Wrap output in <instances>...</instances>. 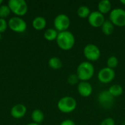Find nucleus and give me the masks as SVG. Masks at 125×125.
<instances>
[{"label":"nucleus","mask_w":125,"mask_h":125,"mask_svg":"<svg viewBox=\"0 0 125 125\" xmlns=\"http://www.w3.org/2000/svg\"><path fill=\"white\" fill-rule=\"evenodd\" d=\"M56 41L60 49L63 51H70L75 45V38L74 34L67 30L59 32Z\"/></svg>","instance_id":"1"},{"label":"nucleus","mask_w":125,"mask_h":125,"mask_svg":"<svg viewBox=\"0 0 125 125\" xmlns=\"http://www.w3.org/2000/svg\"><path fill=\"white\" fill-rule=\"evenodd\" d=\"M109 20L115 26H125V10L122 8L112 9L109 13Z\"/></svg>","instance_id":"6"},{"label":"nucleus","mask_w":125,"mask_h":125,"mask_svg":"<svg viewBox=\"0 0 125 125\" xmlns=\"http://www.w3.org/2000/svg\"><path fill=\"white\" fill-rule=\"evenodd\" d=\"M119 59L116 56H111L108 58L106 64H107V67L114 70V68L117 67V66L119 65Z\"/></svg>","instance_id":"22"},{"label":"nucleus","mask_w":125,"mask_h":125,"mask_svg":"<svg viewBox=\"0 0 125 125\" xmlns=\"http://www.w3.org/2000/svg\"><path fill=\"white\" fill-rule=\"evenodd\" d=\"M99 105L103 108H111L114 104V97L111 94L108 90H103L100 92L97 97Z\"/></svg>","instance_id":"9"},{"label":"nucleus","mask_w":125,"mask_h":125,"mask_svg":"<svg viewBox=\"0 0 125 125\" xmlns=\"http://www.w3.org/2000/svg\"><path fill=\"white\" fill-rule=\"evenodd\" d=\"M102 32L106 35V36H110L111 35L115 29V26L112 23V22L108 19V20H105V22L103 23V24L102 25V26L100 27Z\"/></svg>","instance_id":"16"},{"label":"nucleus","mask_w":125,"mask_h":125,"mask_svg":"<svg viewBox=\"0 0 125 125\" xmlns=\"http://www.w3.org/2000/svg\"><path fill=\"white\" fill-rule=\"evenodd\" d=\"M94 67L92 62L84 61L81 62L76 69V75L80 81H89L94 75Z\"/></svg>","instance_id":"2"},{"label":"nucleus","mask_w":125,"mask_h":125,"mask_svg":"<svg viewBox=\"0 0 125 125\" xmlns=\"http://www.w3.org/2000/svg\"><path fill=\"white\" fill-rule=\"evenodd\" d=\"M80 82V80L78 77V75H76V73L74 74H70L68 77H67V83L70 85H78V83Z\"/></svg>","instance_id":"24"},{"label":"nucleus","mask_w":125,"mask_h":125,"mask_svg":"<svg viewBox=\"0 0 125 125\" xmlns=\"http://www.w3.org/2000/svg\"><path fill=\"white\" fill-rule=\"evenodd\" d=\"M2 4H3V0H0V6L2 5Z\"/></svg>","instance_id":"30"},{"label":"nucleus","mask_w":125,"mask_h":125,"mask_svg":"<svg viewBox=\"0 0 125 125\" xmlns=\"http://www.w3.org/2000/svg\"><path fill=\"white\" fill-rule=\"evenodd\" d=\"M53 26L58 32L67 31L70 26V19L66 14H59L53 20Z\"/></svg>","instance_id":"7"},{"label":"nucleus","mask_w":125,"mask_h":125,"mask_svg":"<svg viewBox=\"0 0 125 125\" xmlns=\"http://www.w3.org/2000/svg\"><path fill=\"white\" fill-rule=\"evenodd\" d=\"M120 3L122 4L123 5H125V0H121L120 1Z\"/></svg>","instance_id":"28"},{"label":"nucleus","mask_w":125,"mask_h":125,"mask_svg":"<svg viewBox=\"0 0 125 125\" xmlns=\"http://www.w3.org/2000/svg\"><path fill=\"white\" fill-rule=\"evenodd\" d=\"M100 125H116L115 120L111 117H108L104 119Z\"/></svg>","instance_id":"26"},{"label":"nucleus","mask_w":125,"mask_h":125,"mask_svg":"<svg viewBox=\"0 0 125 125\" xmlns=\"http://www.w3.org/2000/svg\"><path fill=\"white\" fill-rule=\"evenodd\" d=\"M112 10V4L109 0H102L99 1L97 5V11L102 13L103 15H105L110 13Z\"/></svg>","instance_id":"14"},{"label":"nucleus","mask_w":125,"mask_h":125,"mask_svg":"<svg viewBox=\"0 0 125 125\" xmlns=\"http://www.w3.org/2000/svg\"><path fill=\"white\" fill-rule=\"evenodd\" d=\"M92 12L90 8L85 5L80 6L77 10V15L80 18H88L90 13Z\"/></svg>","instance_id":"20"},{"label":"nucleus","mask_w":125,"mask_h":125,"mask_svg":"<svg viewBox=\"0 0 125 125\" xmlns=\"http://www.w3.org/2000/svg\"><path fill=\"white\" fill-rule=\"evenodd\" d=\"M1 34H0V40H1Z\"/></svg>","instance_id":"32"},{"label":"nucleus","mask_w":125,"mask_h":125,"mask_svg":"<svg viewBox=\"0 0 125 125\" xmlns=\"http://www.w3.org/2000/svg\"><path fill=\"white\" fill-rule=\"evenodd\" d=\"M122 125H125V120L123 122H122Z\"/></svg>","instance_id":"31"},{"label":"nucleus","mask_w":125,"mask_h":125,"mask_svg":"<svg viewBox=\"0 0 125 125\" xmlns=\"http://www.w3.org/2000/svg\"><path fill=\"white\" fill-rule=\"evenodd\" d=\"M89 24L94 28H100L105 22V16L100 12L92 11L87 18Z\"/></svg>","instance_id":"11"},{"label":"nucleus","mask_w":125,"mask_h":125,"mask_svg":"<svg viewBox=\"0 0 125 125\" xmlns=\"http://www.w3.org/2000/svg\"><path fill=\"white\" fill-rule=\"evenodd\" d=\"M47 21L45 18L42 16H37L35 17L31 23L33 28L37 31H40L44 29L46 27Z\"/></svg>","instance_id":"15"},{"label":"nucleus","mask_w":125,"mask_h":125,"mask_svg":"<svg viewBox=\"0 0 125 125\" xmlns=\"http://www.w3.org/2000/svg\"><path fill=\"white\" fill-rule=\"evenodd\" d=\"M116 77V73L114 70L108 67H103L97 73V79L102 83H109L112 82Z\"/></svg>","instance_id":"10"},{"label":"nucleus","mask_w":125,"mask_h":125,"mask_svg":"<svg viewBox=\"0 0 125 125\" xmlns=\"http://www.w3.org/2000/svg\"><path fill=\"white\" fill-rule=\"evenodd\" d=\"M26 114V107L21 103L13 105L10 111V114L14 119H21Z\"/></svg>","instance_id":"13"},{"label":"nucleus","mask_w":125,"mask_h":125,"mask_svg":"<svg viewBox=\"0 0 125 125\" xmlns=\"http://www.w3.org/2000/svg\"><path fill=\"white\" fill-rule=\"evenodd\" d=\"M8 27V23L4 18H0V34L4 32Z\"/></svg>","instance_id":"25"},{"label":"nucleus","mask_w":125,"mask_h":125,"mask_svg":"<svg viewBox=\"0 0 125 125\" xmlns=\"http://www.w3.org/2000/svg\"><path fill=\"white\" fill-rule=\"evenodd\" d=\"M31 117L34 123L40 125L45 119V115L40 109H35L31 112Z\"/></svg>","instance_id":"17"},{"label":"nucleus","mask_w":125,"mask_h":125,"mask_svg":"<svg viewBox=\"0 0 125 125\" xmlns=\"http://www.w3.org/2000/svg\"><path fill=\"white\" fill-rule=\"evenodd\" d=\"M83 56L89 62H97L101 56V51L99 47L93 43L87 44L83 48Z\"/></svg>","instance_id":"4"},{"label":"nucleus","mask_w":125,"mask_h":125,"mask_svg":"<svg viewBox=\"0 0 125 125\" xmlns=\"http://www.w3.org/2000/svg\"><path fill=\"white\" fill-rule=\"evenodd\" d=\"M59 32L53 28L48 29L44 32V38L48 41H53L57 38Z\"/></svg>","instance_id":"21"},{"label":"nucleus","mask_w":125,"mask_h":125,"mask_svg":"<svg viewBox=\"0 0 125 125\" xmlns=\"http://www.w3.org/2000/svg\"><path fill=\"white\" fill-rule=\"evenodd\" d=\"M59 125H76L75 123L74 122V121L71 120V119H65L64 121H62Z\"/></svg>","instance_id":"27"},{"label":"nucleus","mask_w":125,"mask_h":125,"mask_svg":"<svg viewBox=\"0 0 125 125\" xmlns=\"http://www.w3.org/2000/svg\"><path fill=\"white\" fill-rule=\"evenodd\" d=\"M57 108L62 113L70 114L76 109L77 101L73 97L65 96L58 101Z\"/></svg>","instance_id":"3"},{"label":"nucleus","mask_w":125,"mask_h":125,"mask_svg":"<svg viewBox=\"0 0 125 125\" xmlns=\"http://www.w3.org/2000/svg\"><path fill=\"white\" fill-rule=\"evenodd\" d=\"M8 27L13 31L17 33H22L26 30V22L18 16H14L9 19L7 21Z\"/></svg>","instance_id":"8"},{"label":"nucleus","mask_w":125,"mask_h":125,"mask_svg":"<svg viewBox=\"0 0 125 125\" xmlns=\"http://www.w3.org/2000/svg\"><path fill=\"white\" fill-rule=\"evenodd\" d=\"M27 125H38V124H36V123L32 122V123H29V124H28Z\"/></svg>","instance_id":"29"},{"label":"nucleus","mask_w":125,"mask_h":125,"mask_svg":"<svg viewBox=\"0 0 125 125\" xmlns=\"http://www.w3.org/2000/svg\"><path fill=\"white\" fill-rule=\"evenodd\" d=\"M62 62L59 57L53 56L48 60V66L53 70H59L62 67Z\"/></svg>","instance_id":"19"},{"label":"nucleus","mask_w":125,"mask_h":125,"mask_svg":"<svg viewBox=\"0 0 125 125\" xmlns=\"http://www.w3.org/2000/svg\"><path fill=\"white\" fill-rule=\"evenodd\" d=\"M77 91L83 97H89L93 92V87L89 81H80L77 85Z\"/></svg>","instance_id":"12"},{"label":"nucleus","mask_w":125,"mask_h":125,"mask_svg":"<svg viewBox=\"0 0 125 125\" xmlns=\"http://www.w3.org/2000/svg\"><path fill=\"white\" fill-rule=\"evenodd\" d=\"M108 92L111 93V94L115 98V97H118L121 95H122L123 92H124V89L123 87L117 83L113 84L111 85L109 89H108Z\"/></svg>","instance_id":"18"},{"label":"nucleus","mask_w":125,"mask_h":125,"mask_svg":"<svg viewBox=\"0 0 125 125\" xmlns=\"http://www.w3.org/2000/svg\"><path fill=\"white\" fill-rule=\"evenodd\" d=\"M11 12L17 16H23L28 11V5L25 0H10L7 2Z\"/></svg>","instance_id":"5"},{"label":"nucleus","mask_w":125,"mask_h":125,"mask_svg":"<svg viewBox=\"0 0 125 125\" xmlns=\"http://www.w3.org/2000/svg\"><path fill=\"white\" fill-rule=\"evenodd\" d=\"M11 12V10L7 4H2L0 6V18H4L8 17Z\"/></svg>","instance_id":"23"}]
</instances>
